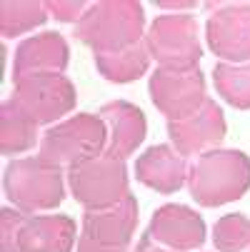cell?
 Instances as JSON below:
<instances>
[{"mask_svg":"<svg viewBox=\"0 0 250 252\" xmlns=\"http://www.w3.org/2000/svg\"><path fill=\"white\" fill-rule=\"evenodd\" d=\"M73 38L93 53H118L145 40V8L135 0H100L90 3Z\"/></svg>","mask_w":250,"mask_h":252,"instance_id":"6da1fadb","label":"cell"},{"mask_svg":"<svg viewBox=\"0 0 250 252\" xmlns=\"http://www.w3.org/2000/svg\"><path fill=\"white\" fill-rule=\"evenodd\" d=\"M78 225L70 215H28L0 210V252H73Z\"/></svg>","mask_w":250,"mask_h":252,"instance_id":"7a4b0ae2","label":"cell"},{"mask_svg":"<svg viewBox=\"0 0 250 252\" xmlns=\"http://www.w3.org/2000/svg\"><path fill=\"white\" fill-rule=\"evenodd\" d=\"M190 197L200 207H220L250 190V158L243 150H213L190 165Z\"/></svg>","mask_w":250,"mask_h":252,"instance_id":"3957f363","label":"cell"},{"mask_svg":"<svg viewBox=\"0 0 250 252\" xmlns=\"http://www.w3.org/2000/svg\"><path fill=\"white\" fill-rule=\"evenodd\" d=\"M65 183L68 172L40 155L10 160L3 172V192L10 207L28 215L58 207L65 200Z\"/></svg>","mask_w":250,"mask_h":252,"instance_id":"277c9868","label":"cell"},{"mask_svg":"<svg viewBox=\"0 0 250 252\" xmlns=\"http://www.w3.org/2000/svg\"><path fill=\"white\" fill-rule=\"evenodd\" d=\"M105 150H108V127L100 115L78 113L45 130L38 155L58 167H73L105 155Z\"/></svg>","mask_w":250,"mask_h":252,"instance_id":"5b68a950","label":"cell"},{"mask_svg":"<svg viewBox=\"0 0 250 252\" xmlns=\"http://www.w3.org/2000/svg\"><path fill=\"white\" fill-rule=\"evenodd\" d=\"M68 190L83 210H105L130 195L125 160L100 155L68 167Z\"/></svg>","mask_w":250,"mask_h":252,"instance_id":"8992f818","label":"cell"},{"mask_svg":"<svg viewBox=\"0 0 250 252\" xmlns=\"http://www.w3.org/2000/svg\"><path fill=\"white\" fill-rule=\"evenodd\" d=\"M8 97L38 127L65 118L78 105V90L65 73H43V75L15 78L13 93Z\"/></svg>","mask_w":250,"mask_h":252,"instance_id":"52a82bcc","label":"cell"},{"mask_svg":"<svg viewBox=\"0 0 250 252\" xmlns=\"http://www.w3.org/2000/svg\"><path fill=\"white\" fill-rule=\"evenodd\" d=\"M145 48L158 67H198L203 58L200 25L188 13L158 15L145 32Z\"/></svg>","mask_w":250,"mask_h":252,"instance_id":"ba28073f","label":"cell"},{"mask_svg":"<svg viewBox=\"0 0 250 252\" xmlns=\"http://www.w3.org/2000/svg\"><path fill=\"white\" fill-rule=\"evenodd\" d=\"M138 218L140 205L133 192L113 207L85 210L75 252H130Z\"/></svg>","mask_w":250,"mask_h":252,"instance_id":"9c48e42d","label":"cell"},{"mask_svg":"<svg viewBox=\"0 0 250 252\" xmlns=\"http://www.w3.org/2000/svg\"><path fill=\"white\" fill-rule=\"evenodd\" d=\"M155 110L168 120H183L208 102V83L198 67H155L148 83Z\"/></svg>","mask_w":250,"mask_h":252,"instance_id":"30bf717a","label":"cell"},{"mask_svg":"<svg viewBox=\"0 0 250 252\" xmlns=\"http://www.w3.org/2000/svg\"><path fill=\"white\" fill-rule=\"evenodd\" d=\"M205 20L208 48L223 63H250V3H213Z\"/></svg>","mask_w":250,"mask_h":252,"instance_id":"8fae6325","label":"cell"},{"mask_svg":"<svg viewBox=\"0 0 250 252\" xmlns=\"http://www.w3.org/2000/svg\"><path fill=\"white\" fill-rule=\"evenodd\" d=\"M228 132L225 113L220 102L210 100L200 107L198 113L183 118V120H168V137L170 145L183 158H200L205 153L220 150Z\"/></svg>","mask_w":250,"mask_h":252,"instance_id":"7c38bea8","label":"cell"},{"mask_svg":"<svg viewBox=\"0 0 250 252\" xmlns=\"http://www.w3.org/2000/svg\"><path fill=\"white\" fill-rule=\"evenodd\" d=\"M148 232L165 247L175 250V252H193L200 250L205 245L208 237V227L203 215L188 205H178V202H168L160 205L148 225Z\"/></svg>","mask_w":250,"mask_h":252,"instance_id":"4fadbf2b","label":"cell"},{"mask_svg":"<svg viewBox=\"0 0 250 252\" xmlns=\"http://www.w3.org/2000/svg\"><path fill=\"white\" fill-rule=\"evenodd\" d=\"M70 63V45L55 30L35 32L15 48L13 58V80L25 75L65 73Z\"/></svg>","mask_w":250,"mask_h":252,"instance_id":"5bb4252c","label":"cell"},{"mask_svg":"<svg viewBox=\"0 0 250 252\" xmlns=\"http://www.w3.org/2000/svg\"><path fill=\"white\" fill-rule=\"evenodd\" d=\"M190 165L170 142L153 145L135 160V177L140 185H145L160 195H173L188 185Z\"/></svg>","mask_w":250,"mask_h":252,"instance_id":"9a60e30c","label":"cell"},{"mask_svg":"<svg viewBox=\"0 0 250 252\" xmlns=\"http://www.w3.org/2000/svg\"><path fill=\"white\" fill-rule=\"evenodd\" d=\"M98 115L108 127V150H105V155H110L115 160L130 158L148 135L145 113L128 100L105 102L98 110Z\"/></svg>","mask_w":250,"mask_h":252,"instance_id":"2e32d148","label":"cell"},{"mask_svg":"<svg viewBox=\"0 0 250 252\" xmlns=\"http://www.w3.org/2000/svg\"><path fill=\"white\" fill-rule=\"evenodd\" d=\"M150 63L153 58L145 48V40L118 53H95V70L100 73V78L115 85L135 83L150 70Z\"/></svg>","mask_w":250,"mask_h":252,"instance_id":"e0dca14e","label":"cell"},{"mask_svg":"<svg viewBox=\"0 0 250 252\" xmlns=\"http://www.w3.org/2000/svg\"><path fill=\"white\" fill-rule=\"evenodd\" d=\"M38 142V125L20 107H15L10 97L3 100V105H0V153L5 158H13L33 150Z\"/></svg>","mask_w":250,"mask_h":252,"instance_id":"ac0fdd59","label":"cell"},{"mask_svg":"<svg viewBox=\"0 0 250 252\" xmlns=\"http://www.w3.org/2000/svg\"><path fill=\"white\" fill-rule=\"evenodd\" d=\"M50 18L45 0H0V35L13 40Z\"/></svg>","mask_w":250,"mask_h":252,"instance_id":"d6986e66","label":"cell"},{"mask_svg":"<svg viewBox=\"0 0 250 252\" xmlns=\"http://www.w3.org/2000/svg\"><path fill=\"white\" fill-rule=\"evenodd\" d=\"M213 85L230 107L250 110V63H218L213 67Z\"/></svg>","mask_w":250,"mask_h":252,"instance_id":"ffe728a7","label":"cell"},{"mask_svg":"<svg viewBox=\"0 0 250 252\" xmlns=\"http://www.w3.org/2000/svg\"><path fill=\"white\" fill-rule=\"evenodd\" d=\"M213 245L218 252H243L250 247V218L230 212L213 225Z\"/></svg>","mask_w":250,"mask_h":252,"instance_id":"44dd1931","label":"cell"},{"mask_svg":"<svg viewBox=\"0 0 250 252\" xmlns=\"http://www.w3.org/2000/svg\"><path fill=\"white\" fill-rule=\"evenodd\" d=\"M50 18H55L58 23H80L83 15L88 13L90 3L85 0H45Z\"/></svg>","mask_w":250,"mask_h":252,"instance_id":"7402d4cb","label":"cell"},{"mask_svg":"<svg viewBox=\"0 0 250 252\" xmlns=\"http://www.w3.org/2000/svg\"><path fill=\"white\" fill-rule=\"evenodd\" d=\"M133 252H175V250H170V247H165V245H160L148 230L140 235V240H138V245L133 247Z\"/></svg>","mask_w":250,"mask_h":252,"instance_id":"603a6c76","label":"cell"},{"mask_svg":"<svg viewBox=\"0 0 250 252\" xmlns=\"http://www.w3.org/2000/svg\"><path fill=\"white\" fill-rule=\"evenodd\" d=\"M155 8H160V10L173 8V10H178V13H183V10H193V8H198V3H155Z\"/></svg>","mask_w":250,"mask_h":252,"instance_id":"cb8c5ba5","label":"cell"}]
</instances>
